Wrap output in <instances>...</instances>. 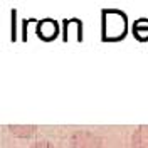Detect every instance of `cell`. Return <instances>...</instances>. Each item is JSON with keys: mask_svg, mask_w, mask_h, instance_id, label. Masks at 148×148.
<instances>
[{"mask_svg": "<svg viewBox=\"0 0 148 148\" xmlns=\"http://www.w3.org/2000/svg\"><path fill=\"white\" fill-rule=\"evenodd\" d=\"M128 34V15L120 9L101 10V40L120 42Z\"/></svg>", "mask_w": 148, "mask_h": 148, "instance_id": "1", "label": "cell"}, {"mask_svg": "<svg viewBox=\"0 0 148 148\" xmlns=\"http://www.w3.org/2000/svg\"><path fill=\"white\" fill-rule=\"evenodd\" d=\"M59 22L54 18H42L36 22V36L42 42H52L59 37Z\"/></svg>", "mask_w": 148, "mask_h": 148, "instance_id": "2", "label": "cell"}, {"mask_svg": "<svg viewBox=\"0 0 148 148\" xmlns=\"http://www.w3.org/2000/svg\"><path fill=\"white\" fill-rule=\"evenodd\" d=\"M62 40L64 42H83V20L64 18L62 20Z\"/></svg>", "mask_w": 148, "mask_h": 148, "instance_id": "3", "label": "cell"}, {"mask_svg": "<svg viewBox=\"0 0 148 148\" xmlns=\"http://www.w3.org/2000/svg\"><path fill=\"white\" fill-rule=\"evenodd\" d=\"M73 148H101V140L88 131H77L71 138Z\"/></svg>", "mask_w": 148, "mask_h": 148, "instance_id": "4", "label": "cell"}, {"mask_svg": "<svg viewBox=\"0 0 148 148\" xmlns=\"http://www.w3.org/2000/svg\"><path fill=\"white\" fill-rule=\"evenodd\" d=\"M131 34L138 42H148V18H136L131 25Z\"/></svg>", "mask_w": 148, "mask_h": 148, "instance_id": "5", "label": "cell"}, {"mask_svg": "<svg viewBox=\"0 0 148 148\" xmlns=\"http://www.w3.org/2000/svg\"><path fill=\"white\" fill-rule=\"evenodd\" d=\"M133 147L135 148H148V126H140L133 133Z\"/></svg>", "mask_w": 148, "mask_h": 148, "instance_id": "6", "label": "cell"}, {"mask_svg": "<svg viewBox=\"0 0 148 148\" xmlns=\"http://www.w3.org/2000/svg\"><path fill=\"white\" fill-rule=\"evenodd\" d=\"M10 15H12V37H10V39H12V42H15V40H17V10L14 9L12 10V12H10Z\"/></svg>", "mask_w": 148, "mask_h": 148, "instance_id": "7", "label": "cell"}, {"mask_svg": "<svg viewBox=\"0 0 148 148\" xmlns=\"http://www.w3.org/2000/svg\"><path fill=\"white\" fill-rule=\"evenodd\" d=\"M32 22H36L34 18H25L24 20V25H22V40H27V32H29V25L32 24Z\"/></svg>", "mask_w": 148, "mask_h": 148, "instance_id": "8", "label": "cell"}, {"mask_svg": "<svg viewBox=\"0 0 148 148\" xmlns=\"http://www.w3.org/2000/svg\"><path fill=\"white\" fill-rule=\"evenodd\" d=\"M32 148H54V147H52L49 141H39V143H36Z\"/></svg>", "mask_w": 148, "mask_h": 148, "instance_id": "9", "label": "cell"}]
</instances>
